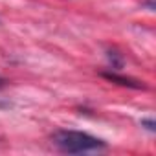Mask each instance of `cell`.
I'll return each mask as SVG.
<instances>
[{
    "instance_id": "obj_1",
    "label": "cell",
    "mask_w": 156,
    "mask_h": 156,
    "mask_svg": "<svg viewBox=\"0 0 156 156\" xmlns=\"http://www.w3.org/2000/svg\"><path fill=\"white\" fill-rule=\"evenodd\" d=\"M51 141L59 151L68 152V154H81V152H92V151L105 149L103 140H99V138H96L92 134L81 132V130L61 129V130L53 132Z\"/></svg>"
},
{
    "instance_id": "obj_2",
    "label": "cell",
    "mask_w": 156,
    "mask_h": 156,
    "mask_svg": "<svg viewBox=\"0 0 156 156\" xmlns=\"http://www.w3.org/2000/svg\"><path fill=\"white\" fill-rule=\"evenodd\" d=\"M105 79L112 81V83H118L121 87H130V88H145L143 83L136 81V79H130V77H123V75H118V73H112V72H103L101 73Z\"/></svg>"
},
{
    "instance_id": "obj_4",
    "label": "cell",
    "mask_w": 156,
    "mask_h": 156,
    "mask_svg": "<svg viewBox=\"0 0 156 156\" xmlns=\"http://www.w3.org/2000/svg\"><path fill=\"white\" fill-rule=\"evenodd\" d=\"M141 127L147 129L149 132H154V130H156V123H154L152 118H143V119H141Z\"/></svg>"
},
{
    "instance_id": "obj_6",
    "label": "cell",
    "mask_w": 156,
    "mask_h": 156,
    "mask_svg": "<svg viewBox=\"0 0 156 156\" xmlns=\"http://www.w3.org/2000/svg\"><path fill=\"white\" fill-rule=\"evenodd\" d=\"M6 83H8V81L4 79V77H0V88H4V87H6Z\"/></svg>"
},
{
    "instance_id": "obj_5",
    "label": "cell",
    "mask_w": 156,
    "mask_h": 156,
    "mask_svg": "<svg viewBox=\"0 0 156 156\" xmlns=\"http://www.w3.org/2000/svg\"><path fill=\"white\" fill-rule=\"evenodd\" d=\"M145 6L149 9H154V0H145Z\"/></svg>"
},
{
    "instance_id": "obj_3",
    "label": "cell",
    "mask_w": 156,
    "mask_h": 156,
    "mask_svg": "<svg viewBox=\"0 0 156 156\" xmlns=\"http://www.w3.org/2000/svg\"><path fill=\"white\" fill-rule=\"evenodd\" d=\"M108 61H110L112 68H116V70H119L123 66V57L118 51H108Z\"/></svg>"
}]
</instances>
